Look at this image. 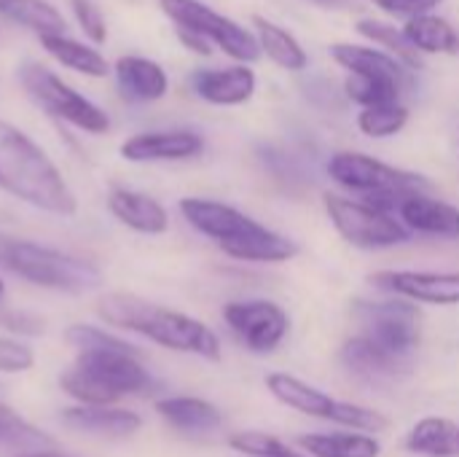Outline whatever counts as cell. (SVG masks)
Listing matches in <instances>:
<instances>
[{"label": "cell", "instance_id": "1", "mask_svg": "<svg viewBox=\"0 0 459 457\" xmlns=\"http://www.w3.org/2000/svg\"><path fill=\"white\" fill-rule=\"evenodd\" d=\"M180 213L199 234L210 237L226 256L237 261L282 264L299 256V245L290 237L258 224L234 205L186 197L180 199Z\"/></svg>", "mask_w": 459, "mask_h": 457}, {"label": "cell", "instance_id": "2", "mask_svg": "<svg viewBox=\"0 0 459 457\" xmlns=\"http://www.w3.org/2000/svg\"><path fill=\"white\" fill-rule=\"evenodd\" d=\"M97 315L116 329H126L156 342L159 347L199 356L204 361H221V353H223L221 339L207 323L191 315L159 307L134 294H108L97 304Z\"/></svg>", "mask_w": 459, "mask_h": 457}, {"label": "cell", "instance_id": "3", "mask_svg": "<svg viewBox=\"0 0 459 457\" xmlns=\"http://www.w3.org/2000/svg\"><path fill=\"white\" fill-rule=\"evenodd\" d=\"M0 189L54 215H73L78 199L46 151L0 119Z\"/></svg>", "mask_w": 459, "mask_h": 457}, {"label": "cell", "instance_id": "4", "mask_svg": "<svg viewBox=\"0 0 459 457\" xmlns=\"http://www.w3.org/2000/svg\"><path fill=\"white\" fill-rule=\"evenodd\" d=\"M137 358L134 353H78L59 385L83 407H108L151 388V374Z\"/></svg>", "mask_w": 459, "mask_h": 457}, {"label": "cell", "instance_id": "5", "mask_svg": "<svg viewBox=\"0 0 459 457\" xmlns=\"http://www.w3.org/2000/svg\"><path fill=\"white\" fill-rule=\"evenodd\" d=\"M0 267L32 286L65 294H86L102 283V272L91 261L5 232H0Z\"/></svg>", "mask_w": 459, "mask_h": 457}, {"label": "cell", "instance_id": "6", "mask_svg": "<svg viewBox=\"0 0 459 457\" xmlns=\"http://www.w3.org/2000/svg\"><path fill=\"white\" fill-rule=\"evenodd\" d=\"M325 170L333 183H339L342 189L358 194L363 202L393 215L406 197L430 189V180L425 175L401 170L395 164H387L360 151H336L328 159Z\"/></svg>", "mask_w": 459, "mask_h": 457}, {"label": "cell", "instance_id": "7", "mask_svg": "<svg viewBox=\"0 0 459 457\" xmlns=\"http://www.w3.org/2000/svg\"><path fill=\"white\" fill-rule=\"evenodd\" d=\"M266 391L272 393L274 401H280L282 407L304 415V417H315V420H325V423H336L347 431H358V434H382L390 428V420L363 404H352V401H342L333 399L331 393L320 391L317 385L304 382L301 377L285 374V372H272L266 374Z\"/></svg>", "mask_w": 459, "mask_h": 457}, {"label": "cell", "instance_id": "8", "mask_svg": "<svg viewBox=\"0 0 459 457\" xmlns=\"http://www.w3.org/2000/svg\"><path fill=\"white\" fill-rule=\"evenodd\" d=\"M323 207L331 221V226L339 232V237L360 250H385L395 245H406L411 240V232L401 224L398 215L385 213L363 199L342 197L333 191L323 194Z\"/></svg>", "mask_w": 459, "mask_h": 457}, {"label": "cell", "instance_id": "9", "mask_svg": "<svg viewBox=\"0 0 459 457\" xmlns=\"http://www.w3.org/2000/svg\"><path fill=\"white\" fill-rule=\"evenodd\" d=\"M19 81L24 86V92L51 116H56L59 121H67L89 135H102L110 129V119L108 113L94 105L89 97H83L81 92H75L70 83H65L56 73H51L46 65L40 62H24L19 67Z\"/></svg>", "mask_w": 459, "mask_h": 457}, {"label": "cell", "instance_id": "10", "mask_svg": "<svg viewBox=\"0 0 459 457\" xmlns=\"http://www.w3.org/2000/svg\"><path fill=\"white\" fill-rule=\"evenodd\" d=\"M167 19H172L180 30H191L218 46L223 54L237 59L239 65H250L261 57L258 40L250 30H245L239 22L218 13L202 0H159Z\"/></svg>", "mask_w": 459, "mask_h": 457}, {"label": "cell", "instance_id": "11", "mask_svg": "<svg viewBox=\"0 0 459 457\" xmlns=\"http://www.w3.org/2000/svg\"><path fill=\"white\" fill-rule=\"evenodd\" d=\"M223 321L239 345L255 356L274 353L290 331V315L272 299L229 302L223 307Z\"/></svg>", "mask_w": 459, "mask_h": 457}, {"label": "cell", "instance_id": "12", "mask_svg": "<svg viewBox=\"0 0 459 457\" xmlns=\"http://www.w3.org/2000/svg\"><path fill=\"white\" fill-rule=\"evenodd\" d=\"M355 315L366 326V337L395 358H409L420 345V310L406 299L355 302Z\"/></svg>", "mask_w": 459, "mask_h": 457}, {"label": "cell", "instance_id": "13", "mask_svg": "<svg viewBox=\"0 0 459 457\" xmlns=\"http://www.w3.org/2000/svg\"><path fill=\"white\" fill-rule=\"evenodd\" d=\"M368 283L411 304H433V307H457L459 304V272L379 269L368 277Z\"/></svg>", "mask_w": 459, "mask_h": 457}, {"label": "cell", "instance_id": "14", "mask_svg": "<svg viewBox=\"0 0 459 457\" xmlns=\"http://www.w3.org/2000/svg\"><path fill=\"white\" fill-rule=\"evenodd\" d=\"M204 151V137L194 129H153L121 143L126 162H183Z\"/></svg>", "mask_w": 459, "mask_h": 457}, {"label": "cell", "instance_id": "15", "mask_svg": "<svg viewBox=\"0 0 459 457\" xmlns=\"http://www.w3.org/2000/svg\"><path fill=\"white\" fill-rule=\"evenodd\" d=\"M395 215L411 234H425V237H438V240L459 237V207L438 197H430L428 191L406 197L398 205Z\"/></svg>", "mask_w": 459, "mask_h": 457}, {"label": "cell", "instance_id": "16", "mask_svg": "<svg viewBox=\"0 0 459 457\" xmlns=\"http://www.w3.org/2000/svg\"><path fill=\"white\" fill-rule=\"evenodd\" d=\"M191 86L210 105H245L255 94V73L247 65L196 70L191 75Z\"/></svg>", "mask_w": 459, "mask_h": 457}, {"label": "cell", "instance_id": "17", "mask_svg": "<svg viewBox=\"0 0 459 457\" xmlns=\"http://www.w3.org/2000/svg\"><path fill=\"white\" fill-rule=\"evenodd\" d=\"M118 92L132 102H156L169 92V78L164 67L148 57L126 54L113 65Z\"/></svg>", "mask_w": 459, "mask_h": 457}, {"label": "cell", "instance_id": "18", "mask_svg": "<svg viewBox=\"0 0 459 457\" xmlns=\"http://www.w3.org/2000/svg\"><path fill=\"white\" fill-rule=\"evenodd\" d=\"M331 57L339 67H344L350 75H366V78H387L401 83L403 89L409 86V67L401 65L395 57H390L382 48L374 46H360V43H333Z\"/></svg>", "mask_w": 459, "mask_h": 457}, {"label": "cell", "instance_id": "19", "mask_svg": "<svg viewBox=\"0 0 459 457\" xmlns=\"http://www.w3.org/2000/svg\"><path fill=\"white\" fill-rule=\"evenodd\" d=\"M110 213L129 229L140 234H164L169 229V215L161 202H156L148 194L129 191V189H113L108 197Z\"/></svg>", "mask_w": 459, "mask_h": 457}, {"label": "cell", "instance_id": "20", "mask_svg": "<svg viewBox=\"0 0 459 457\" xmlns=\"http://www.w3.org/2000/svg\"><path fill=\"white\" fill-rule=\"evenodd\" d=\"M156 412L161 420H167L175 431L202 436L212 434L223 426V415L215 404L196 399V396H169L156 401Z\"/></svg>", "mask_w": 459, "mask_h": 457}, {"label": "cell", "instance_id": "21", "mask_svg": "<svg viewBox=\"0 0 459 457\" xmlns=\"http://www.w3.org/2000/svg\"><path fill=\"white\" fill-rule=\"evenodd\" d=\"M65 426L91 434V436H108V439H124L140 431L143 420L134 412L126 409H108V407H75L62 412Z\"/></svg>", "mask_w": 459, "mask_h": 457}, {"label": "cell", "instance_id": "22", "mask_svg": "<svg viewBox=\"0 0 459 457\" xmlns=\"http://www.w3.org/2000/svg\"><path fill=\"white\" fill-rule=\"evenodd\" d=\"M342 364L366 380H390L403 369V358L390 356L387 350H382L374 339H368L366 334L352 337L344 342L342 353H339Z\"/></svg>", "mask_w": 459, "mask_h": 457}, {"label": "cell", "instance_id": "23", "mask_svg": "<svg viewBox=\"0 0 459 457\" xmlns=\"http://www.w3.org/2000/svg\"><path fill=\"white\" fill-rule=\"evenodd\" d=\"M296 447L307 457H379L382 444L371 434L336 431V434H307L296 439Z\"/></svg>", "mask_w": 459, "mask_h": 457}, {"label": "cell", "instance_id": "24", "mask_svg": "<svg viewBox=\"0 0 459 457\" xmlns=\"http://www.w3.org/2000/svg\"><path fill=\"white\" fill-rule=\"evenodd\" d=\"M403 447L411 455L459 457V423L446 417H422L406 434Z\"/></svg>", "mask_w": 459, "mask_h": 457}, {"label": "cell", "instance_id": "25", "mask_svg": "<svg viewBox=\"0 0 459 457\" xmlns=\"http://www.w3.org/2000/svg\"><path fill=\"white\" fill-rule=\"evenodd\" d=\"M38 40L59 65H65L67 70H75L86 78H105L110 70L108 59L94 46H89L83 40H75L70 35H43Z\"/></svg>", "mask_w": 459, "mask_h": 457}, {"label": "cell", "instance_id": "26", "mask_svg": "<svg viewBox=\"0 0 459 457\" xmlns=\"http://www.w3.org/2000/svg\"><path fill=\"white\" fill-rule=\"evenodd\" d=\"M255 24V40H258V48L261 54H266L277 67L282 70H290V73H299L309 65V57L304 51V46L280 24L264 19V16H255L253 19Z\"/></svg>", "mask_w": 459, "mask_h": 457}, {"label": "cell", "instance_id": "27", "mask_svg": "<svg viewBox=\"0 0 459 457\" xmlns=\"http://www.w3.org/2000/svg\"><path fill=\"white\" fill-rule=\"evenodd\" d=\"M403 35L420 54H459V30L444 16L425 13L403 24Z\"/></svg>", "mask_w": 459, "mask_h": 457}, {"label": "cell", "instance_id": "28", "mask_svg": "<svg viewBox=\"0 0 459 457\" xmlns=\"http://www.w3.org/2000/svg\"><path fill=\"white\" fill-rule=\"evenodd\" d=\"M0 16L43 35H65V19L48 0H0Z\"/></svg>", "mask_w": 459, "mask_h": 457}, {"label": "cell", "instance_id": "29", "mask_svg": "<svg viewBox=\"0 0 459 457\" xmlns=\"http://www.w3.org/2000/svg\"><path fill=\"white\" fill-rule=\"evenodd\" d=\"M54 439L22 420L11 407L0 404V453H13V455H27V453H40L51 450Z\"/></svg>", "mask_w": 459, "mask_h": 457}, {"label": "cell", "instance_id": "30", "mask_svg": "<svg viewBox=\"0 0 459 457\" xmlns=\"http://www.w3.org/2000/svg\"><path fill=\"white\" fill-rule=\"evenodd\" d=\"M358 32L368 40H374L382 51H387L390 57H395L401 65H406L409 70L411 67H422V57L420 51L411 48V43L406 40L403 30H398L395 24L390 22H382V19H360L358 22Z\"/></svg>", "mask_w": 459, "mask_h": 457}, {"label": "cell", "instance_id": "31", "mask_svg": "<svg viewBox=\"0 0 459 457\" xmlns=\"http://www.w3.org/2000/svg\"><path fill=\"white\" fill-rule=\"evenodd\" d=\"M406 124H409V108L401 105V102L377 105V108H360V113H358V129L366 137H374V140L395 137L398 132H403Z\"/></svg>", "mask_w": 459, "mask_h": 457}, {"label": "cell", "instance_id": "32", "mask_svg": "<svg viewBox=\"0 0 459 457\" xmlns=\"http://www.w3.org/2000/svg\"><path fill=\"white\" fill-rule=\"evenodd\" d=\"M344 92L352 102L360 108H377V105H390L398 102L403 86L387 78H366V75H347Z\"/></svg>", "mask_w": 459, "mask_h": 457}, {"label": "cell", "instance_id": "33", "mask_svg": "<svg viewBox=\"0 0 459 457\" xmlns=\"http://www.w3.org/2000/svg\"><path fill=\"white\" fill-rule=\"evenodd\" d=\"M229 447L247 457H307L304 453H296L288 442L264 431H237L229 436Z\"/></svg>", "mask_w": 459, "mask_h": 457}, {"label": "cell", "instance_id": "34", "mask_svg": "<svg viewBox=\"0 0 459 457\" xmlns=\"http://www.w3.org/2000/svg\"><path fill=\"white\" fill-rule=\"evenodd\" d=\"M67 342L78 350V353H134L140 356V350L113 334H105L102 329L86 326V323H75L67 329Z\"/></svg>", "mask_w": 459, "mask_h": 457}, {"label": "cell", "instance_id": "35", "mask_svg": "<svg viewBox=\"0 0 459 457\" xmlns=\"http://www.w3.org/2000/svg\"><path fill=\"white\" fill-rule=\"evenodd\" d=\"M70 5H73L75 22L83 30V35L91 43H105L108 40V22H105L102 11L94 5V0H70Z\"/></svg>", "mask_w": 459, "mask_h": 457}, {"label": "cell", "instance_id": "36", "mask_svg": "<svg viewBox=\"0 0 459 457\" xmlns=\"http://www.w3.org/2000/svg\"><path fill=\"white\" fill-rule=\"evenodd\" d=\"M32 364H35V353L27 345L8 339V337H0V372L19 374V372L32 369Z\"/></svg>", "mask_w": 459, "mask_h": 457}, {"label": "cell", "instance_id": "37", "mask_svg": "<svg viewBox=\"0 0 459 457\" xmlns=\"http://www.w3.org/2000/svg\"><path fill=\"white\" fill-rule=\"evenodd\" d=\"M371 3L379 5V8L387 11V13L406 16V22H409V19H417V16L430 13V11L438 8L444 0H371Z\"/></svg>", "mask_w": 459, "mask_h": 457}, {"label": "cell", "instance_id": "38", "mask_svg": "<svg viewBox=\"0 0 459 457\" xmlns=\"http://www.w3.org/2000/svg\"><path fill=\"white\" fill-rule=\"evenodd\" d=\"M0 323H3L8 331H16V334H30V337L43 334V321L35 318V315H30V312H16V310L3 312V315H0Z\"/></svg>", "mask_w": 459, "mask_h": 457}, {"label": "cell", "instance_id": "39", "mask_svg": "<svg viewBox=\"0 0 459 457\" xmlns=\"http://www.w3.org/2000/svg\"><path fill=\"white\" fill-rule=\"evenodd\" d=\"M178 38H180V43H183L188 51H194V54H199V57H210V54H212V43L204 40L202 35L191 32V30H180V27H178Z\"/></svg>", "mask_w": 459, "mask_h": 457}, {"label": "cell", "instance_id": "40", "mask_svg": "<svg viewBox=\"0 0 459 457\" xmlns=\"http://www.w3.org/2000/svg\"><path fill=\"white\" fill-rule=\"evenodd\" d=\"M16 457H70V455H62V453H54V450H40V453H27V455H16Z\"/></svg>", "mask_w": 459, "mask_h": 457}, {"label": "cell", "instance_id": "41", "mask_svg": "<svg viewBox=\"0 0 459 457\" xmlns=\"http://www.w3.org/2000/svg\"><path fill=\"white\" fill-rule=\"evenodd\" d=\"M3 294H5V286H3V280H0V299H3Z\"/></svg>", "mask_w": 459, "mask_h": 457}, {"label": "cell", "instance_id": "42", "mask_svg": "<svg viewBox=\"0 0 459 457\" xmlns=\"http://www.w3.org/2000/svg\"><path fill=\"white\" fill-rule=\"evenodd\" d=\"M317 3H344V0H317Z\"/></svg>", "mask_w": 459, "mask_h": 457}]
</instances>
